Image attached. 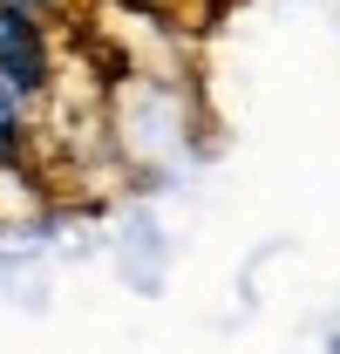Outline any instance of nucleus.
Returning a JSON list of instances; mask_svg holds the SVG:
<instances>
[{
  "label": "nucleus",
  "mask_w": 340,
  "mask_h": 354,
  "mask_svg": "<svg viewBox=\"0 0 340 354\" xmlns=\"http://www.w3.org/2000/svg\"><path fill=\"white\" fill-rule=\"evenodd\" d=\"M0 68L28 88V95H48V88H55V41H48V21L28 14V7H14V0H0Z\"/></svg>",
  "instance_id": "1"
},
{
  "label": "nucleus",
  "mask_w": 340,
  "mask_h": 354,
  "mask_svg": "<svg viewBox=\"0 0 340 354\" xmlns=\"http://www.w3.org/2000/svg\"><path fill=\"white\" fill-rule=\"evenodd\" d=\"M28 136H35V95L0 68V164H21Z\"/></svg>",
  "instance_id": "2"
}]
</instances>
